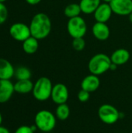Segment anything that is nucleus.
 Masks as SVG:
<instances>
[{
	"label": "nucleus",
	"mask_w": 132,
	"mask_h": 133,
	"mask_svg": "<svg viewBox=\"0 0 132 133\" xmlns=\"http://www.w3.org/2000/svg\"><path fill=\"white\" fill-rule=\"evenodd\" d=\"M29 26L32 37L43 40L47 37L51 31V21L47 14L38 12L33 16Z\"/></svg>",
	"instance_id": "f257e3e1"
},
{
	"label": "nucleus",
	"mask_w": 132,
	"mask_h": 133,
	"mask_svg": "<svg viewBox=\"0 0 132 133\" xmlns=\"http://www.w3.org/2000/svg\"><path fill=\"white\" fill-rule=\"evenodd\" d=\"M111 64L112 62L110 56L103 53H99L90 58L88 63V69L91 74L100 76L110 70Z\"/></svg>",
	"instance_id": "f03ea898"
},
{
	"label": "nucleus",
	"mask_w": 132,
	"mask_h": 133,
	"mask_svg": "<svg viewBox=\"0 0 132 133\" xmlns=\"http://www.w3.org/2000/svg\"><path fill=\"white\" fill-rule=\"evenodd\" d=\"M53 85L47 77H40L33 84V96L38 101H45L51 98Z\"/></svg>",
	"instance_id": "7ed1b4c3"
},
{
	"label": "nucleus",
	"mask_w": 132,
	"mask_h": 133,
	"mask_svg": "<svg viewBox=\"0 0 132 133\" xmlns=\"http://www.w3.org/2000/svg\"><path fill=\"white\" fill-rule=\"evenodd\" d=\"M56 116L47 110L39 111L34 118V125L43 132H51L56 125Z\"/></svg>",
	"instance_id": "20e7f679"
},
{
	"label": "nucleus",
	"mask_w": 132,
	"mask_h": 133,
	"mask_svg": "<svg viewBox=\"0 0 132 133\" xmlns=\"http://www.w3.org/2000/svg\"><path fill=\"white\" fill-rule=\"evenodd\" d=\"M67 30L72 38L83 37L87 32V24L80 16L71 18L67 23Z\"/></svg>",
	"instance_id": "39448f33"
},
{
	"label": "nucleus",
	"mask_w": 132,
	"mask_h": 133,
	"mask_svg": "<svg viewBox=\"0 0 132 133\" xmlns=\"http://www.w3.org/2000/svg\"><path fill=\"white\" fill-rule=\"evenodd\" d=\"M98 116L102 122L107 125L115 124L121 118L118 110L111 104H102L98 109Z\"/></svg>",
	"instance_id": "423d86ee"
},
{
	"label": "nucleus",
	"mask_w": 132,
	"mask_h": 133,
	"mask_svg": "<svg viewBox=\"0 0 132 133\" xmlns=\"http://www.w3.org/2000/svg\"><path fill=\"white\" fill-rule=\"evenodd\" d=\"M10 36L17 41H24L30 37L31 33L30 26L23 23H15L9 27Z\"/></svg>",
	"instance_id": "0eeeda50"
},
{
	"label": "nucleus",
	"mask_w": 132,
	"mask_h": 133,
	"mask_svg": "<svg viewBox=\"0 0 132 133\" xmlns=\"http://www.w3.org/2000/svg\"><path fill=\"white\" fill-rule=\"evenodd\" d=\"M69 97L68 87L63 83H57L53 86L51 98L52 101L57 105L65 104Z\"/></svg>",
	"instance_id": "6e6552de"
},
{
	"label": "nucleus",
	"mask_w": 132,
	"mask_h": 133,
	"mask_svg": "<svg viewBox=\"0 0 132 133\" xmlns=\"http://www.w3.org/2000/svg\"><path fill=\"white\" fill-rule=\"evenodd\" d=\"M110 5L113 13L118 16H128L132 12V0H112Z\"/></svg>",
	"instance_id": "1a4fd4ad"
},
{
	"label": "nucleus",
	"mask_w": 132,
	"mask_h": 133,
	"mask_svg": "<svg viewBox=\"0 0 132 133\" xmlns=\"http://www.w3.org/2000/svg\"><path fill=\"white\" fill-rule=\"evenodd\" d=\"M93 14L96 22L107 23L110 19L113 14V11L109 3L103 2L100 3Z\"/></svg>",
	"instance_id": "9d476101"
},
{
	"label": "nucleus",
	"mask_w": 132,
	"mask_h": 133,
	"mask_svg": "<svg viewBox=\"0 0 132 133\" xmlns=\"http://www.w3.org/2000/svg\"><path fill=\"white\" fill-rule=\"evenodd\" d=\"M14 92V84L10 79H0V104L8 102Z\"/></svg>",
	"instance_id": "9b49d317"
},
{
	"label": "nucleus",
	"mask_w": 132,
	"mask_h": 133,
	"mask_svg": "<svg viewBox=\"0 0 132 133\" xmlns=\"http://www.w3.org/2000/svg\"><path fill=\"white\" fill-rule=\"evenodd\" d=\"M92 33L97 40L103 41L109 38L110 30L106 23L96 22L92 27Z\"/></svg>",
	"instance_id": "f8f14e48"
},
{
	"label": "nucleus",
	"mask_w": 132,
	"mask_h": 133,
	"mask_svg": "<svg viewBox=\"0 0 132 133\" xmlns=\"http://www.w3.org/2000/svg\"><path fill=\"white\" fill-rule=\"evenodd\" d=\"M100 85L99 76L90 74L86 76L81 82V88L89 93L95 92Z\"/></svg>",
	"instance_id": "ddd939ff"
},
{
	"label": "nucleus",
	"mask_w": 132,
	"mask_h": 133,
	"mask_svg": "<svg viewBox=\"0 0 132 133\" xmlns=\"http://www.w3.org/2000/svg\"><path fill=\"white\" fill-rule=\"evenodd\" d=\"M112 63L118 65L126 64L130 59V52L125 48H118L115 50L110 56Z\"/></svg>",
	"instance_id": "4468645a"
},
{
	"label": "nucleus",
	"mask_w": 132,
	"mask_h": 133,
	"mask_svg": "<svg viewBox=\"0 0 132 133\" xmlns=\"http://www.w3.org/2000/svg\"><path fill=\"white\" fill-rule=\"evenodd\" d=\"M15 69L6 59L0 58V79H10L14 76Z\"/></svg>",
	"instance_id": "2eb2a0df"
},
{
	"label": "nucleus",
	"mask_w": 132,
	"mask_h": 133,
	"mask_svg": "<svg viewBox=\"0 0 132 133\" xmlns=\"http://www.w3.org/2000/svg\"><path fill=\"white\" fill-rule=\"evenodd\" d=\"M33 82L30 79H23V80H17L16 83H14V90L15 92L20 94H26L31 93L33 88Z\"/></svg>",
	"instance_id": "dca6fc26"
},
{
	"label": "nucleus",
	"mask_w": 132,
	"mask_h": 133,
	"mask_svg": "<svg viewBox=\"0 0 132 133\" xmlns=\"http://www.w3.org/2000/svg\"><path fill=\"white\" fill-rule=\"evenodd\" d=\"M101 0H81L79 5L81 7L82 12L84 14H93L100 5Z\"/></svg>",
	"instance_id": "f3484780"
},
{
	"label": "nucleus",
	"mask_w": 132,
	"mask_h": 133,
	"mask_svg": "<svg viewBox=\"0 0 132 133\" xmlns=\"http://www.w3.org/2000/svg\"><path fill=\"white\" fill-rule=\"evenodd\" d=\"M39 40L33 37H30L24 41H23V50L24 51L25 53L28 55H33L37 52L39 48Z\"/></svg>",
	"instance_id": "a211bd4d"
},
{
	"label": "nucleus",
	"mask_w": 132,
	"mask_h": 133,
	"mask_svg": "<svg viewBox=\"0 0 132 133\" xmlns=\"http://www.w3.org/2000/svg\"><path fill=\"white\" fill-rule=\"evenodd\" d=\"M81 12H82V10H81V7L79 5V4L70 3L65 6V10H64L65 15L69 19L79 16Z\"/></svg>",
	"instance_id": "6ab92c4d"
},
{
	"label": "nucleus",
	"mask_w": 132,
	"mask_h": 133,
	"mask_svg": "<svg viewBox=\"0 0 132 133\" xmlns=\"http://www.w3.org/2000/svg\"><path fill=\"white\" fill-rule=\"evenodd\" d=\"M69 115H70V108L66 103L58 105L55 110V116L58 119L61 121H65L68 119Z\"/></svg>",
	"instance_id": "aec40b11"
},
{
	"label": "nucleus",
	"mask_w": 132,
	"mask_h": 133,
	"mask_svg": "<svg viewBox=\"0 0 132 133\" xmlns=\"http://www.w3.org/2000/svg\"><path fill=\"white\" fill-rule=\"evenodd\" d=\"M14 76L16 78L17 80H23V79H30L31 77V72L30 70L25 66L18 67L15 70Z\"/></svg>",
	"instance_id": "412c9836"
},
{
	"label": "nucleus",
	"mask_w": 132,
	"mask_h": 133,
	"mask_svg": "<svg viewBox=\"0 0 132 133\" xmlns=\"http://www.w3.org/2000/svg\"><path fill=\"white\" fill-rule=\"evenodd\" d=\"M86 47V41L83 39V37H78V38H73L72 41V48L76 51H82L84 50Z\"/></svg>",
	"instance_id": "4be33fe9"
},
{
	"label": "nucleus",
	"mask_w": 132,
	"mask_h": 133,
	"mask_svg": "<svg viewBox=\"0 0 132 133\" xmlns=\"http://www.w3.org/2000/svg\"><path fill=\"white\" fill-rule=\"evenodd\" d=\"M37 129L35 125L29 126V125H21L16 129L14 133H34Z\"/></svg>",
	"instance_id": "5701e85b"
},
{
	"label": "nucleus",
	"mask_w": 132,
	"mask_h": 133,
	"mask_svg": "<svg viewBox=\"0 0 132 133\" xmlns=\"http://www.w3.org/2000/svg\"><path fill=\"white\" fill-rule=\"evenodd\" d=\"M8 17V9L4 3L0 2V25L4 23Z\"/></svg>",
	"instance_id": "b1692460"
},
{
	"label": "nucleus",
	"mask_w": 132,
	"mask_h": 133,
	"mask_svg": "<svg viewBox=\"0 0 132 133\" xmlns=\"http://www.w3.org/2000/svg\"><path fill=\"white\" fill-rule=\"evenodd\" d=\"M89 94H90V93H89V92H87V91H86V90H81L79 93H78V99H79V101H80V102H82V103H85V102H86V101H89Z\"/></svg>",
	"instance_id": "393cba45"
},
{
	"label": "nucleus",
	"mask_w": 132,
	"mask_h": 133,
	"mask_svg": "<svg viewBox=\"0 0 132 133\" xmlns=\"http://www.w3.org/2000/svg\"><path fill=\"white\" fill-rule=\"evenodd\" d=\"M29 5H37L39 4L42 0H25Z\"/></svg>",
	"instance_id": "a878e982"
},
{
	"label": "nucleus",
	"mask_w": 132,
	"mask_h": 133,
	"mask_svg": "<svg viewBox=\"0 0 132 133\" xmlns=\"http://www.w3.org/2000/svg\"><path fill=\"white\" fill-rule=\"evenodd\" d=\"M0 133H10V131L7 128L1 125L0 126Z\"/></svg>",
	"instance_id": "bb28decb"
},
{
	"label": "nucleus",
	"mask_w": 132,
	"mask_h": 133,
	"mask_svg": "<svg viewBox=\"0 0 132 133\" xmlns=\"http://www.w3.org/2000/svg\"><path fill=\"white\" fill-rule=\"evenodd\" d=\"M128 18H129V20H130V22H131L132 23V12L128 15Z\"/></svg>",
	"instance_id": "cd10ccee"
},
{
	"label": "nucleus",
	"mask_w": 132,
	"mask_h": 133,
	"mask_svg": "<svg viewBox=\"0 0 132 133\" xmlns=\"http://www.w3.org/2000/svg\"><path fill=\"white\" fill-rule=\"evenodd\" d=\"M2 115L0 113V126L2 125Z\"/></svg>",
	"instance_id": "c85d7f7f"
},
{
	"label": "nucleus",
	"mask_w": 132,
	"mask_h": 133,
	"mask_svg": "<svg viewBox=\"0 0 132 133\" xmlns=\"http://www.w3.org/2000/svg\"><path fill=\"white\" fill-rule=\"evenodd\" d=\"M102 1H103V2H106V3H109V4H110V3L111 2L112 0H102Z\"/></svg>",
	"instance_id": "c756f323"
},
{
	"label": "nucleus",
	"mask_w": 132,
	"mask_h": 133,
	"mask_svg": "<svg viewBox=\"0 0 132 133\" xmlns=\"http://www.w3.org/2000/svg\"><path fill=\"white\" fill-rule=\"evenodd\" d=\"M5 1H6V0H0V2H2V3H4Z\"/></svg>",
	"instance_id": "7c9ffc66"
},
{
	"label": "nucleus",
	"mask_w": 132,
	"mask_h": 133,
	"mask_svg": "<svg viewBox=\"0 0 132 133\" xmlns=\"http://www.w3.org/2000/svg\"><path fill=\"white\" fill-rule=\"evenodd\" d=\"M131 133H132V132H131Z\"/></svg>",
	"instance_id": "2f4dec72"
}]
</instances>
